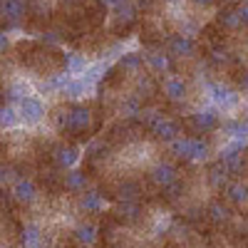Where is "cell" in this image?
Instances as JSON below:
<instances>
[{"label": "cell", "instance_id": "obj_35", "mask_svg": "<svg viewBox=\"0 0 248 248\" xmlns=\"http://www.w3.org/2000/svg\"><path fill=\"white\" fill-rule=\"evenodd\" d=\"M241 90H243V92H248V70L241 75Z\"/></svg>", "mask_w": 248, "mask_h": 248}, {"label": "cell", "instance_id": "obj_33", "mask_svg": "<svg viewBox=\"0 0 248 248\" xmlns=\"http://www.w3.org/2000/svg\"><path fill=\"white\" fill-rule=\"evenodd\" d=\"M238 13H241V20H243V28H248V0L238 5Z\"/></svg>", "mask_w": 248, "mask_h": 248}, {"label": "cell", "instance_id": "obj_26", "mask_svg": "<svg viewBox=\"0 0 248 248\" xmlns=\"http://www.w3.org/2000/svg\"><path fill=\"white\" fill-rule=\"evenodd\" d=\"M211 154V147H209V141H203L199 137H194V144H191V156L189 161H206Z\"/></svg>", "mask_w": 248, "mask_h": 248}, {"label": "cell", "instance_id": "obj_30", "mask_svg": "<svg viewBox=\"0 0 248 248\" xmlns=\"http://www.w3.org/2000/svg\"><path fill=\"white\" fill-rule=\"evenodd\" d=\"M10 181H15V179H13V169L8 167V164L0 161V186H5V184H10Z\"/></svg>", "mask_w": 248, "mask_h": 248}, {"label": "cell", "instance_id": "obj_6", "mask_svg": "<svg viewBox=\"0 0 248 248\" xmlns=\"http://www.w3.org/2000/svg\"><path fill=\"white\" fill-rule=\"evenodd\" d=\"M209 97L214 99V105L223 112H231L241 105V94L236 90H231L229 85H223V82H211L209 85Z\"/></svg>", "mask_w": 248, "mask_h": 248}, {"label": "cell", "instance_id": "obj_28", "mask_svg": "<svg viewBox=\"0 0 248 248\" xmlns=\"http://www.w3.org/2000/svg\"><path fill=\"white\" fill-rule=\"evenodd\" d=\"M67 70L75 72V75H82V72L87 70V60L82 57L79 52H72V55L67 57Z\"/></svg>", "mask_w": 248, "mask_h": 248}, {"label": "cell", "instance_id": "obj_21", "mask_svg": "<svg viewBox=\"0 0 248 248\" xmlns=\"http://www.w3.org/2000/svg\"><path fill=\"white\" fill-rule=\"evenodd\" d=\"M206 216H209L211 223H226L231 218V211H229V206H226L223 201H209V206H206Z\"/></svg>", "mask_w": 248, "mask_h": 248}, {"label": "cell", "instance_id": "obj_32", "mask_svg": "<svg viewBox=\"0 0 248 248\" xmlns=\"http://www.w3.org/2000/svg\"><path fill=\"white\" fill-rule=\"evenodd\" d=\"M94 3H97V5H102V8H105V10H107V8L117 10V8L122 5V0H94Z\"/></svg>", "mask_w": 248, "mask_h": 248}, {"label": "cell", "instance_id": "obj_5", "mask_svg": "<svg viewBox=\"0 0 248 248\" xmlns=\"http://www.w3.org/2000/svg\"><path fill=\"white\" fill-rule=\"evenodd\" d=\"M10 199L20 206H32L40 199V186L35 179L30 176H17L13 181V189H10Z\"/></svg>", "mask_w": 248, "mask_h": 248}, {"label": "cell", "instance_id": "obj_17", "mask_svg": "<svg viewBox=\"0 0 248 248\" xmlns=\"http://www.w3.org/2000/svg\"><path fill=\"white\" fill-rule=\"evenodd\" d=\"M223 199L231 206H246L248 203V184L243 181H229L223 186Z\"/></svg>", "mask_w": 248, "mask_h": 248}, {"label": "cell", "instance_id": "obj_9", "mask_svg": "<svg viewBox=\"0 0 248 248\" xmlns=\"http://www.w3.org/2000/svg\"><path fill=\"white\" fill-rule=\"evenodd\" d=\"M186 124L199 134H209V132H216L221 127V117H218L216 109H201V112H194L186 119Z\"/></svg>", "mask_w": 248, "mask_h": 248}, {"label": "cell", "instance_id": "obj_18", "mask_svg": "<svg viewBox=\"0 0 248 248\" xmlns=\"http://www.w3.org/2000/svg\"><path fill=\"white\" fill-rule=\"evenodd\" d=\"M141 196H144V186L137 179H124L117 186L114 201H141Z\"/></svg>", "mask_w": 248, "mask_h": 248}, {"label": "cell", "instance_id": "obj_23", "mask_svg": "<svg viewBox=\"0 0 248 248\" xmlns=\"http://www.w3.org/2000/svg\"><path fill=\"white\" fill-rule=\"evenodd\" d=\"M191 144H194V137H179L174 144H169V147H171V154H174L176 159L189 161V156H191Z\"/></svg>", "mask_w": 248, "mask_h": 248}, {"label": "cell", "instance_id": "obj_15", "mask_svg": "<svg viewBox=\"0 0 248 248\" xmlns=\"http://www.w3.org/2000/svg\"><path fill=\"white\" fill-rule=\"evenodd\" d=\"M99 238V229L94 221H82L72 229V241L79 246V248H92Z\"/></svg>", "mask_w": 248, "mask_h": 248}, {"label": "cell", "instance_id": "obj_24", "mask_svg": "<svg viewBox=\"0 0 248 248\" xmlns=\"http://www.w3.org/2000/svg\"><path fill=\"white\" fill-rule=\"evenodd\" d=\"M223 132L233 141H246L248 139V122H229V124H223Z\"/></svg>", "mask_w": 248, "mask_h": 248}, {"label": "cell", "instance_id": "obj_22", "mask_svg": "<svg viewBox=\"0 0 248 248\" xmlns=\"http://www.w3.org/2000/svg\"><path fill=\"white\" fill-rule=\"evenodd\" d=\"M117 67L127 75V72H141V67H144V55H139V52H127V55H122L119 60H117Z\"/></svg>", "mask_w": 248, "mask_h": 248}, {"label": "cell", "instance_id": "obj_3", "mask_svg": "<svg viewBox=\"0 0 248 248\" xmlns=\"http://www.w3.org/2000/svg\"><path fill=\"white\" fill-rule=\"evenodd\" d=\"M25 15H28L25 0H0V30L3 32L23 25Z\"/></svg>", "mask_w": 248, "mask_h": 248}, {"label": "cell", "instance_id": "obj_16", "mask_svg": "<svg viewBox=\"0 0 248 248\" xmlns=\"http://www.w3.org/2000/svg\"><path fill=\"white\" fill-rule=\"evenodd\" d=\"M112 216H117L122 223H139L144 216V206L141 201H117Z\"/></svg>", "mask_w": 248, "mask_h": 248}, {"label": "cell", "instance_id": "obj_11", "mask_svg": "<svg viewBox=\"0 0 248 248\" xmlns=\"http://www.w3.org/2000/svg\"><path fill=\"white\" fill-rule=\"evenodd\" d=\"M47 109H45V102L35 97V94H28L23 102H20V119L25 124H40L45 119Z\"/></svg>", "mask_w": 248, "mask_h": 248}, {"label": "cell", "instance_id": "obj_20", "mask_svg": "<svg viewBox=\"0 0 248 248\" xmlns=\"http://www.w3.org/2000/svg\"><path fill=\"white\" fill-rule=\"evenodd\" d=\"M20 241H23V248H45V238L43 231H40L37 223H25L23 226V233H20Z\"/></svg>", "mask_w": 248, "mask_h": 248}, {"label": "cell", "instance_id": "obj_12", "mask_svg": "<svg viewBox=\"0 0 248 248\" xmlns=\"http://www.w3.org/2000/svg\"><path fill=\"white\" fill-rule=\"evenodd\" d=\"M167 50H169V55L171 57H194L196 55V40L191 37V35H184V32H176V35H171L169 40H167Z\"/></svg>", "mask_w": 248, "mask_h": 248}, {"label": "cell", "instance_id": "obj_34", "mask_svg": "<svg viewBox=\"0 0 248 248\" xmlns=\"http://www.w3.org/2000/svg\"><path fill=\"white\" fill-rule=\"evenodd\" d=\"M191 3H196L199 8H211V5L216 3V0H191Z\"/></svg>", "mask_w": 248, "mask_h": 248}, {"label": "cell", "instance_id": "obj_36", "mask_svg": "<svg viewBox=\"0 0 248 248\" xmlns=\"http://www.w3.org/2000/svg\"><path fill=\"white\" fill-rule=\"evenodd\" d=\"M223 3H229V5H236V3H238V0H223Z\"/></svg>", "mask_w": 248, "mask_h": 248}, {"label": "cell", "instance_id": "obj_1", "mask_svg": "<svg viewBox=\"0 0 248 248\" xmlns=\"http://www.w3.org/2000/svg\"><path fill=\"white\" fill-rule=\"evenodd\" d=\"M94 129V112L90 105H79L72 102L67 105V134L72 139H87Z\"/></svg>", "mask_w": 248, "mask_h": 248}, {"label": "cell", "instance_id": "obj_7", "mask_svg": "<svg viewBox=\"0 0 248 248\" xmlns=\"http://www.w3.org/2000/svg\"><path fill=\"white\" fill-rule=\"evenodd\" d=\"M159 92L167 102L179 105V102H184L186 94H189V87H186V79H181L179 75H167L159 82Z\"/></svg>", "mask_w": 248, "mask_h": 248}, {"label": "cell", "instance_id": "obj_29", "mask_svg": "<svg viewBox=\"0 0 248 248\" xmlns=\"http://www.w3.org/2000/svg\"><path fill=\"white\" fill-rule=\"evenodd\" d=\"M5 97H8L10 102H23V99L28 97V87H25V82H15V85H10V87H8V92H5Z\"/></svg>", "mask_w": 248, "mask_h": 248}, {"label": "cell", "instance_id": "obj_37", "mask_svg": "<svg viewBox=\"0 0 248 248\" xmlns=\"http://www.w3.org/2000/svg\"><path fill=\"white\" fill-rule=\"evenodd\" d=\"M0 248H15V246H10V243H5V246H0Z\"/></svg>", "mask_w": 248, "mask_h": 248}, {"label": "cell", "instance_id": "obj_14", "mask_svg": "<svg viewBox=\"0 0 248 248\" xmlns=\"http://www.w3.org/2000/svg\"><path fill=\"white\" fill-rule=\"evenodd\" d=\"M60 186H62V191L79 196L82 191L90 189V176H87V171H82V169H70V171H65V176L60 179Z\"/></svg>", "mask_w": 248, "mask_h": 248}, {"label": "cell", "instance_id": "obj_10", "mask_svg": "<svg viewBox=\"0 0 248 248\" xmlns=\"http://www.w3.org/2000/svg\"><path fill=\"white\" fill-rule=\"evenodd\" d=\"M149 181L154 184V186H159V189H167V186H171L174 181H179V171H176V167L171 161H156L154 167L149 169Z\"/></svg>", "mask_w": 248, "mask_h": 248}, {"label": "cell", "instance_id": "obj_25", "mask_svg": "<svg viewBox=\"0 0 248 248\" xmlns=\"http://www.w3.org/2000/svg\"><path fill=\"white\" fill-rule=\"evenodd\" d=\"M226 179H229V169H226L221 161H216L209 169V184L216 186V189H221V186H226Z\"/></svg>", "mask_w": 248, "mask_h": 248}, {"label": "cell", "instance_id": "obj_31", "mask_svg": "<svg viewBox=\"0 0 248 248\" xmlns=\"http://www.w3.org/2000/svg\"><path fill=\"white\" fill-rule=\"evenodd\" d=\"M8 50H10V37H8V32L0 30V55H5Z\"/></svg>", "mask_w": 248, "mask_h": 248}, {"label": "cell", "instance_id": "obj_2", "mask_svg": "<svg viewBox=\"0 0 248 248\" xmlns=\"http://www.w3.org/2000/svg\"><path fill=\"white\" fill-rule=\"evenodd\" d=\"M139 23V10L134 0H122V5L117 8V15L112 20V32L117 37H127Z\"/></svg>", "mask_w": 248, "mask_h": 248}, {"label": "cell", "instance_id": "obj_8", "mask_svg": "<svg viewBox=\"0 0 248 248\" xmlns=\"http://www.w3.org/2000/svg\"><path fill=\"white\" fill-rule=\"evenodd\" d=\"M77 209L85 214V216H97V214H105L107 209V196L97 191V189H87L77 196Z\"/></svg>", "mask_w": 248, "mask_h": 248}, {"label": "cell", "instance_id": "obj_13", "mask_svg": "<svg viewBox=\"0 0 248 248\" xmlns=\"http://www.w3.org/2000/svg\"><path fill=\"white\" fill-rule=\"evenodd\" d=\"M144 65L149 67L152 75H169L171 67H174V57L169 52H164L161 50H149L147 55H144Z\"/></svg>", "mask_w": 248, "mask_h": 248}, {"label": "cell", "instance_id": "obj_27", "mask_svg": "<svg viewBox=\"0 0 248 248\" xmlns=\"http://www.w3.org/2000/svg\"><path fill=\"white\" fill-rule=\"evenodd\" d=\"M17 122H20V117L10 105H0V129H13V127H17Z\"/></svg>", "mask_w": 248, "mask_h": 248}, {"label": "cell", "instance_id": "obj_19", "mask_svg": "<svg viewBox=\"0 0 248 248\" xmlns=\"http://www.w3.org/2000/svg\"><path fill=\"white\" fill-rule=\"evenodd\" d=\"M216 25H218L221 30H229V32H236V30H241V28H243V20H241V13H238V8H233V5L223 8V10L218 13V17H216Z\"/></svg>", "mask_w": 248, "mask_h": 248}, {"label": "cell", "instance_id": "obj_38", "mask_svg": "<svg viewBox=\"0 0 248 248\" xmlns=\"http://www.w3.org/2000/svg\"><path fill=\"white\" fill-rule=\"evenodd\" d=\"M164 248H174V246H164Z\"/></svg>", "mask_w": 248, "mask_h": 248}, {"label": "cell", "instance_id": "obj_4", "mask_svg": "<svg viewBox=\"0 0 248 248\" xmlns=\"http://www.w3.org/2000/svg\"><path fill=\"white\" fill-rule=\"evenodd\" d=\"M79 156H82V149H79V144H75V141H60V144H55V147L50 149L52 167H57L62 171H70L79 161Z\"/></svg>", "mask_w": 248, "mask_h": 248}]
</instances>
